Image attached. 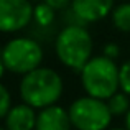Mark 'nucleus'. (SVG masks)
<instances>
[{
  "label": "nucleus",
  "instance_id": "1a4fd4ad",
  "mask_svg": "<svg viewBox=\"0 0 130 130\" xmlns=\"http://www.w3.org/2000/svg\"><path fill=\"white\" fill-rule=\"evenodd\" d=\"M35 107L28 104L13 105L5 115V128L7 130H35L36 127Z\"/></svg>",
  "mask_w": 130,
  "mask_h": 130
},
{
  "label": "nucleus",
  "instance_id": "f03ea898",
  "mask_svg": "<svg viewBox=\"0 0 130 130\" xmlns=\"http://www.w3.org/2000/svg\"><path fill=\"white\" fill-rule=\"evenodd\" d=\"M81 83L87 95L107 101L120 89L119 66L107 56H94L81 71Z\"/></svg>",
  "mask_w": 130,
  "mask_h": 130
},
{
  "label": "nucleus",
  "instance_id": "0eeeda50",
  "mask_svg": "<svg viewBox=\"0 0 130 130\" xmlns=\"http://www.w3.org/2000/svg\"><path fill=\"white\" fill-rule=\"evenodd\" d=\"M73 13L83 23H92L105 18L114 10V0H73Z\"/></svg>",
  "mask_w": 130,
  "mask_h": 130
},
{
  "label": "nucleus",
  "instance_id": "7ed1b4c3",
  "mask_svg": "<svg viewBox=\"0 0 130 130\" xmlns=\"http://www.w3.org/2000/svg\"><path fill=\"white\" fill-rule=\"evenodd\" d=\"M58 59L66 68L81 73L92 58V38L83 25H68L59 31L54 43Z\"/></svg>",
  "mask_w": 130,
  "mask_h": 130
},
{
  "label": "nucleus",
  "instance_id": "f3484780",
  "mask_svg": "<svg viewBox=\"0 0 130 130\" xmlns=\"http://www.w3.org/2000/svg\"><path fill=\"white\" fill-rule=\"evenodd\" d=\"M7 71V66H5V61H3V54H2V48H0V79H2L3 73Z\"/></svg>",
  "mask_w": 130,
  "mask_h": 130
},
{
  "label": "nucleus",
  "instance_id": "a211bd4d",
  "mask_svg": "<svg viewBox=\"0 0 130 130\" xmlns=\"http://www.w3.org/2000/svg\"><path fill=\"white\" fill-rule=\"evenodd\" d=\"M125 128L130 130V110L125 114Z\"/></svg>",
  "mask_w": 130,
  "mask_h": 130
},
{
  "label": "nucleus",
  "instance_id": "4468645a",
  "mask_svg": "<svg viewBox=\"0 0 130 130\" xmlns=\"http://www.w3.org/2000/svg\"><path fill=\"white\" fill-rule=\"evenodd\" d=\"M10 109H12V95L8 89L0 83V119H5Z\"/></svg>",
  "mask_w": 130,
  "mask_h": 130
},
{
  "label": "nucleus",
  "instance_id": "9d476101",
  "mask_svg": "<svg viewBox=\"0 0 130 130\" xmlns=\"http://www.w3.org/2000/svg\"><path fill=\"white\" fill-rule=\"evenodd\" d=\"M112 23L122 33H130V3H120L112 10Z\"/></svg>",
  "mask_w": 130,
  "mask_h": 130
},
{
  "label": "nucleus",
  "instance_id": "dca6fc26",
  "mask_svg": "<svg viewBox=\"0 0 130 130\" xmlns=\"http://www.w3.org/2000/svg\"><path fill=\"white\" fill-rule=\"evenodd\" d=\"M44 2L50 7H53L54 10H63V8H66L73 0H44Z\"/></svg>",
  "mask_w": 130,
  "mask_h": 130
},
{
  "label": "nucleus",
  "instance_id": "6ab92c4d",
  "mask_svg": "<svg viewBox=\"0 0 130 130\" xmlns=\"http://www.w3.org/2000/svg\"><path fill=\"white\" fill-rule=\"evenodd\" d=\"M112 130H127V128H112Z\"/></svg>",
  "mask_w": 130,
  "mask_h": 130
},
{
  "label": "nucleus",
  "instance_id": "9b49d317",
  "mask_svg": "<svg viewBox=\"0 0 130 130\" xmlns=\"http://www.w3.org/2000/svg\"><path fill=\"white\" fill-rule=\"evenodd\" d=\"M105 102H107L109 110H110L112 115H124V114H127V112L130 110L128 94L124 92V91H117L115 94H112Z\"/></svg>",
  "mask_w": 130,
  "mask_h": 130
},
{
  "label": "nucleus",
  "instance_id": "423d86ee",
  "mask_svg": "<svg viewBox=\"0 0 130 130\" xmlns=\"http://www.w3.org/2000/svg\"><path fill=\"white\" fill-rule=\"evenodd\" d=\"M33 8L28 0H0V31L23 30L33 20Z\"/></svg>",
  "mask_w": 130,
  "mask_h": 130
},
{
  "label": "nucleus",
  "instance_id": "f8f14e48",
  "mask_svg": "<svg viewBox=\"0 0 130 130\" xmlns=\"http://www.w3.org/2000/svg\"><path fill=\"white\" fill-rule=\"evenodd\" d=\"M33 20H35L40 26H50L54 20V8L50 7L46 2L38 3V5L33 8Z\"/></svg>",
  "mask_w": 130,
  "mask_h": 130
},
{
  "label": "nucleus",
  "instance_id": "aec40b11",
  "mask_svg": "<svg viewBox=\"0 0 130 130\" xmlns=\"http://www.w3.org/2000/svg\"><path fill=\"white\" fill-rule=\"evenodd\" d=\"M0 130H7V128H2V127H0Z\"/></svg>",
  "mask_w": 130,
  "mask_h": 130
},
{
  "label": "nucleus",
  "instance_id": "ddd939ff",
  "mask_svg": "<svg viewBox=\"0 0 130 130\" xmlns=\"http://www.w3.org/2000/svg\"><path fill=\"white\" fill-rule=\"evenodd\" d=\"M119 83H120V91L130 95V59L119 68Z\"/></svg>",
  "mask_w": 130,
  "mask_h": 130
},
{
  "label": "nucleus",
  "instance_id": "6e6552de",
  "mask_svg": "<svg viewBox=\"0 0 130 130\" xmlns=\"http://www.w3.org/2000/svg\"><path fill=\"white\" fill-rule=\"evenodd\" d=\"M69 112L63 107L53 104L44 109H40L36 115V127L35 130H71Z\"/></svg>",
  "mask_w": 130,
  "mask_h": 130
},
{
  "label": "nucleus",
  "instance_id": "2eb2a0df",
  "mask_svg": "<svg viewBox=\"0 0 130 130\" xmlns=\"http://www.w3.org/2000/svg\"><path fill=\"white\" fill-rule=\"evenodd\" d=\"M119 46L115 43H107L104 46V56H107V58H110V59H114L115 61V58L119 56Z\"/></svg>",
  "mask_w": 130,
  "mask_h": 130
},
{
  "label": "nucleus",
  "instance_id": "39448f33",
  "mask_svg": "<svg viewBox=\"0 0 130 130\" xmlns=\"http://www.w3.org/2000/svg\"><path fill=\"white\" fill-rule=\"evenodd\" d=\"M7 71L15 74H26L40 68L43 61V50L38 41L31 38H13L2 48Z\"/></svg>",
  "mask_w": 130,
  "mask_h": 130
},
{
  "label": "nucleus",
  "instance_id": "20e7f679",
  "mask_svg": "<svg viewBox=\"0 0 130 130\" xmlns=\"http://www.w3.org/2000/svg\"><path fill=\"white\" fill-rule=\"evenodd\" d=\"M68 112L73 127L77 130H105L114 117L107 102L92 95L76 99Z\"/></svg>",
  "mask_w": 130,
  "mask_h": 130
},
{
  "label": "nucleus",
  "instance_id": "f257e3e1",
  "mask_svg": "<svg viewBox=\"0 0 130 130\" xmlns=\"http://www.w3.org/2000/svg\"><path fill=\"white\" fill-rule=\"evenodd\" d=\"M63 94V79L51 68H36L23 74L20 95L23 102L35 109H44L59 101Z\"/></svg>",
  "mask_w": 130,
  "mask_h": 130
}]
</instances>
